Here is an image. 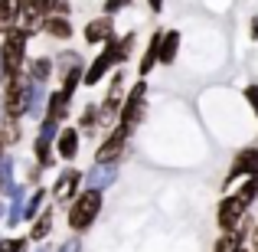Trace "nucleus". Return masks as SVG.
<instances>
[{
	"label": "nucleus",
	"mask_w": 258,
	"mask_h": 252,
	"mask_svg": "<svg viewBox=\"0 0 258 252\" xmlns=\"http://www.w3.org/2000/svg\"><path fill=\"white\" fill-rule=\"evenodd\" d=\"M101 207H105V193L95 187H85L79 190V196L69 203V210H66V223H69V233L72 236H82L92 229V223L98 220Z\"/></svg>",
	"instance_id": "f257e3e1"
},
{
	"label": "nucleus",
	"mask_w": 258,
	"mask_h": 252,
	"mask_svg": "<svg viewBox=\"0 0 258 252\" xmlns=\"http://www.w3.org/2000/svg\"><path fill=\"white\" fill-rule=\"evenodd\" d=\"M26 36L23 30H10L0 36V79H10V76H23V66H26Z\"/></svg>",
	"instance_id": "f03ea898"
},
{
	"label": "nucleus",
	"mask_w": 258,
	"mask_h": 252,
	"mask_svg": "<svg viewBox=\"0 0 258 252\" xmlns=\"http://www.w3.org/2000/svg\"><path fill=\"white\" fill-rule=\"evenodd\" d=\"M131 134H134V128H127V125H121V121H118V125L108 131V138L95 147V164H121V161H124V147H127V141H131Z\"/></svg>",
	"instance_id": "7ed1b4c3"
},
{
	"label": "nucleus",
	"mask_w": 258,
	"mask_h": 252,
	"mask_svg": "<svg viewBox=\"0 0 258 252\" xmlns=\"http://www.w3.org/2000/svg\"><path fill=\"white\" fill-rule=\"evenodd\" d=\"M118 66H121V63H118V49H114V39H108V43L98 49V56H95L92 63H85L82 85H88V88H92V85H98L101 79H105L108 72H114Z\"/></svg>",
	"instance_id": "20e7f679"
},
{
	"label": "nucleus",
	"mask_w": 258,
	"mask_h": 252,
	"mask_svg": "<svg viewBox=\"0 0 258 252\" xmlns=\"http://www.w3.org/2000/svg\"><path fill=\"white\" fill-rule=\"evenodd\" d=\"M245 213H248V207L235 193H229V196H222L219 207H216V226H219L222 233H232V229H239L242 223H245Z\"/></svg>",
	"instance_id": "39448f33"
},
{
	"label": "nucleus",
	"mask_w": 258,
	"mask_h": 252,
	"mask_svg": "<svg viewBox=\"0 0 258 252\" xmlns=\"http://www.w3.org/2000/svg\"><path fill=\"white\" fill-rule=\"evenodd\" d=\"M255 170H258V147L255 144L239 147L235 158H232V167H229V174H226V180H222V190H229L232 183H239L242 177H252Z\"/></svg>",
	"instance_id": "423d86ee"
},
{
	"label": "nucleus",
	"mask_w": 258,
	"mask_h": 252,
	"mask_svg": "<svg viewBox=\"0 0 258 252\" xmlns=\"http://www.w3.org/2000/svg\"><path fill=\"white\" fill-rule=\"evenodd\" d=\"M82 183H85V174H82V170H76V167H66L62 174L56 177V183H52L49 196H52L56 203H66V207H69V203L79 196Z\"/></svg>",
	"instance_id": "0eeeda50"
},
{
	"label": "nucleus",
	"mask_w": 258,
	"mask_h": 252,
	"mask_svg": "<svg viewBox=\"0 0 258 252\" xmlns=\"http://www.w3.org/2000/svg\"><path fill=\"white\" fill-rule=\"evenodd\" d=\"M85 43L88 46H105L108 39H114V17H108V13H101V17L88 20L85 30H82Z\"/></svg>",
	"instance_id": "6e6552de"
},
{
	"label": "nucleus",
	"mask_w": 258,
	"mask_h": 252,
	"mask_svg": "<svg viewBox=\"0 0 258 252\" xmlns=\"http://www.w3.org/2000/svg\"><path fill=\"white\" fill-rule=\"evenodd\" d=\"M79 141H82V131H79V128L62 125V128H59V134H56V154H59L62 161H76Z\"/></svg>",
	"instance_id": "1a4fd4ad"
},
{
	"label": "nucleus",
	"mask_w": 258,
	"mask_h": 252,
	"mask_svg": "<svg viewBox=\"0 0 258 252\" xmlns=\"http://www.w3.org/2000/svg\"><path fill=\"white\" fill-rule=\"evenodd\" d=\"M23 76L30 79V82H36V85H46L52 79V56H33V59H26Z\"/></svg>",
	"instance_id": "9d476101"
},
{
	"label": "nucleus",
	"mask_w": 258,
	"mask_h": 252,
	"mask_svg": "<svg viewBox=\"0 0 258 252\" xmlns=\"http://www.w3.org/2000/svg\"><path fill=\"white\" fill-rule=\"evenodd\" d=\"M69 95L62 92V88H56V92H49L46 95V115L43 118H49V121H56V125H62L66 118H69Z\"/></svg>",
	"instance_id": "9b49d317"
},
{
	"label": "nucleus",
	"mask_w": 258,
	"mask_h": 252,
	"mask_svg": "<svg viewBox=\"0 0 258 252\" xmlns=\"http://www.w3.org/2000/svg\"><path fill=\"white\" fill-rule=\"evenodd\" d=\"M144 115H147V98H131V95H124V102H121V125L138 128L141 121H144Z\"/></svg>",
	"instance_id": "f8f14e48"
},
{
	"label": "nucleus",
	"mask_w": 258,
	"mask_h": 252,
	"mask_svg": "<svg viewBox=\"0 0 258 252\" xmlns=\"http://www.w3.org/2000/svg\"><path fill=\"white\" fill-rule=\"evenodd\" d=\"M49 233H52V207H43L36 213V220H33L26 239H30V242H46V239H49Z\"/></svg>",
	"instance_id": "ddd939ff"
},
{
	"label": "nucleus",
	"mask_w": 258,
	"mask_h": 252,
	"mask_svg": "<svg viewBox=\"0 0 258 252\" xmlns=\"http://www.w3.org/2000/svg\"><path fill=\"white\" fill-rule=\"evenodd\" d=\"M43 33L46 36H52L56 43H66V39H72V20L69 17H46L43 20Z\"/></svg>",
	"instance_id": "4468645a"
},
{
	"label": "nucleus",
	"mask_w": 258,
	"mask_h": 252,
	"mask_svg": "<svg viewBox=\"0 0 258 252\" xmlns=\"http://www.w3.org/2000/svg\"><path fill=\"white\" fill-rule=\"evenodd\" d=\"M160 36H164V30L154 33L151 43H147V49H144V56H141V66H138V76H141V79H147V76H151V69L157 66V56H160Z\"/></svg>",
	"instance_id": "2eb2a0df"
},
{
	"label": "nucleus",
	"mask_w": 258,
	"mask_h": 252,
	"mask_svg": "<svg viewBox=\"0 0 258 252\" xmlns=\"http://www.w3.org/2000/svg\"><path fill=\"white\" fill-rule=\"evenodd\" d=\"M114 167H118V164H95L92 174H85V183L105 193V187H108V183H114V177H118V170H114Z\"/></svg>",
	"instance_id": "dca6fc26"
},
{
	"label": "nucleus",
	"mask_w": 258,
	"mask_h": 252,
	"mask_svg": "<svg viewBox=\"0 0 258 252\" xmlns=\"http://www.w3.org/2000/svg\"><path fill=\"white\" fill-rule=\"evenodd\" d=\"M176 53H180V33L176 30H164V36H160V56L157 63L160 66H170L176 59Z\"/></svg>",
	"instance_id": "f3484780"
},
{
	"label": "nucleus",
	"mask_w": 258,
	"mask_h": 252,
	"mask_svg": "<svg viewBox=\"0 0 258 252\" xmlns=\"http://www.w3.org/2000/svg\"><path fill=\"white\" fill-rule=\"evenodd\" d=\"M20 138H23V125L13 118H0V144L10 151L13 144H20Z\"/></svg>",
	"instance_id": "a211bd4d"
},
{
	"label": "nucleus",
	"mask_w": 258,
	"mask_h": 252,
	"mask_svg": "<svg viewBox=\"0 0 258 252\" xmlns=\"http://www.w3.org/2000/svg\"><path fill=\"white\" fill-rule=\"evenodd\" d=\"M46 196H49V190H46V187H36V190L30 193V200H23V220H26V223L36 220V213L46 207Z\"/></svg>",
	"instance_id": "6ab92c4d"
},
{
	"label": "nucleus",
	"mask_w": 258,
	"mask_h": 252,
	"mask_svg": "<svg viewBox=\"0 0 258 252\" xmlns=\"http://www.w3.org/2000/svg\"><path fill=\"white\" fill-rule=\"evenodd\" d=\"M52 161H56V151H52V141H46V138H36L33 141V164H39V167H52Z\"/></svg>",
	"instance_id": "aec40b11"
},
{
	"label": "nucleus",
	"mask_w": 258,
	"mask_h": 252,
	"mask_svg": "<svg viewBox=\"0 0 258 252\" xmlns=\"http://www.w3.org/2000/svg\"><path fill=\"white\" fill-rule=\"evenodd\" d=\"M82 76H85V63H76V66H72V69L62 76V85H59V88H62V92L72 98V95H76V88L82 85Z\"/></svg>",
	"instance_id": "412c9836"
},
{
	"label": "nucleus",
	"mask_w": 258,
	"mask_h": 252,
	"mask_svg": "<svg viewBox=\"0 0 258 252\" xmlns=\"http://www.w3.org/2000/svg\"><path fill=\"white\" fill-rule=\"evenodd\" d=\"M76 128H79V131H95V128H98V105H95V102H88V105L82 108Z\"/></svg>",
	"instance_id": "4be33fe9"
},
{
	"label": "nucleus",
	"mask_w": 258,
	"mask_h": 252,
	"mask_svg": "<svg viewBox=\"0 0 258 252\" xmlns=\"http://www.w3.org/2000/svg\"><path fill=\"white\" fill-rule=\"evenodd\" d=\"M30 249V239L26 236H13V239H4L0 236V252H26Z\"/></svg>",
	"instance_id": "5701e85b"
},
{
	"label": "nucleus",
	"mask_w": 258,
	"mask_h": 252,
	"mask_svg": "<svg viewBox=\"0 0 258 252\" xmlns=\"http://www.w3.org/2000/svg\"><path fill=\"white\" fill-rule=\"evenodd\" d=\"M59 128H62V125H56V121H49V118H43V121H39V134H36V138H46V141H56V134H59Z\"/></svg>",
	"instance_id": "b1692460"
},
{
	"label": "nucleus",
	"mask_w": 258,
	"mask_h": 252,
	"mask_svg": "<svg viewBox=\"0 0 258 252\" xmlns=\"http://www.w3.org/2000/svg\"><path fill=\"white\" fill-rule=\"evenodd\" d=\"M124 7H131V0H105V13L108 17H114V13L124 10Z\"/></svg>",
	"instance_id": "393cba45"
},
{
	"label": "nucleus",
	"mask_w": 258,
	"mask_h": 252,
	"mask_svg": "<svg viewBox=\"0 0 258 252\" xmlns=\"http://www.w3.org/2000/svg\"><path fill=\"white\" fill-rule=\"evenodd\" d=\"M127 95H131V98H147V79H138Z\"/></svg>",
	"instance_id": "a878e982"
},
{
	"label": "nucleus",
	"mask_w": 258,
	"mask_h": 252,
	"mask_svg": "<svg viewBox=\"0 0 258 252\" xmlns=\"http://www.w3.org/2000/svg\"><path fill=\"white\" fill-rule=\"evenodd\" d=\"M245 102L258 112V85H255V82H252V85H245Z\"/></svg>",
	"instance_id": "bb28decb"
},
{
	"label": "nucleus",
	"mask_w": 258,
	"mask_h": 252,
	"mask_svg": "<svg viewBox=\"0 0 258 252\" xmlns=\"http://www.w3.org/2000/svg\"><path fill=\"white\" fill-rule=\"evenodd\" d=\"M245 246H248V252H258V223L252 229H248V239H245Z\"/></svg>",
	"instance_id": "cd10ccee"
},
{
	"label": "nucleus",
	"mask_w": 258,
	"mask_h": 252,
	"mask_svg": "<svg viewBox=\"0 0 258 252\" xmlns=\"http://www.w3.org/2000/svg\"><path fill=\"white\" fill-rule=\"evenodd\" d=\"M52 252H82V246H79V239H66L59 249H52Z\"/></svg>",
	"instance_id": "c85d7f7f"
},
{
	"label": "nucleus",
	"mask_w": 258,
	"mask_h": 252,
	"mask_svg": "<svg viewBox=\"0 0 258 252\" xmlns=\"http://www.w3.org/2000/svg\"><path fill=\"white\" fill-rule=\"evenodd\" d=\"M147 4H151V10H154V13L164 10V0H147Z\"/></svg>",
	"instance_id": "c756f323"
},
{
	"label": "nucleus",
	"mask_w": 258,
	"mask_h": 252,
	"mask_svg": "<svg viewBox=\"0 0 258 252\" xmlns=\"http://www.w3.org/2000/svg\"><path fill=\"white\" fill-rule=\"evenodd\" d=\"M252 39H258V17L252 20Z\"/></svg>",
	"instance_id": "7c9ffc66"
},
{
	"label": "nucleus",
	"mask_w": 258,
	"mask_h": 252,
	"mask_svg": "<svg viewBox=\"0 0 258 252\" xmlns=\"http://www.w3.org/2000/svg\"><path fill=\"white\" fill-rule=\"evenodd\" d=\"M7 216V203H4V196H0V220Z\"/></svg>",
	"instance_id": "2f4dec72"
},
{
	"label": "nucleus",
	"mask_w": 258,
	"mask_h": 252,
	"mask_svg": "<svg viewBox=\"0 0 258 252\" xmlns=\"http://www.w3.org/2000/svg\"><path fill=\"white\" fill-rule=\"evenodd\" d=\"M36 252H52V249H49V246H43V249H36Z\"/></svg>",
	"instance_id": "473e14b6"
},
{
	"label": "nucleus",
	"mask_w": 258,
	"mask_h": 252,
	"mask_svg": "<svg viewBox=\"0 0 258 252\" xmlns=\"http://www.w3.org/2000/svg\"><path fill=\"white\" fill-rule=\"evenodd\" d=\"M4 154H7V147H4V144H0V158H4Z\"/></svg>",
	"instance_id": "72a5a7b5"
}]
</instances>
